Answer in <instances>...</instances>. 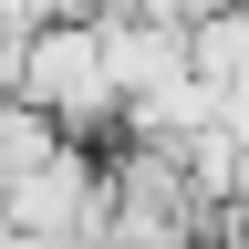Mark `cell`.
<instances>
[{
	"label": "cell",
	"instance_id": "cell-1",
	"mask_svg": "<svg viewBox=\"0 0 249 249\" xmlns=\"http://www.w3.org/2000/svg\"><path fill=\"white\" fill-rule=\"evenodd\" d=\"M31 104H52L73 135H93V124H124V73H114V31L104 11H62L31 31V73H21Z\"/></svg>",
	"mask_w": 249,
	"mask_h": 249
},
{
	"label": "cell",
	"instance_id": "cell-2",
	"mask_svg": "<svg viewBox=\"0 0 249 249\" xmlns=\"http://www.w3.org/2000/svg\"><path fill=\"white\" fill-rule=\"evenodd\" d=\"M135 11H156V21H187V31H197L208 11H229V0H135Z\"/></svg>",
	"mask_w": 249,
	"mask_h": 249
}]
</instances>
